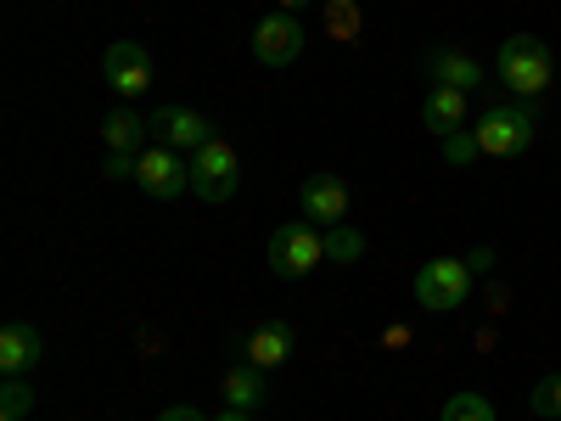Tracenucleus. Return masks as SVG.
<instances>
[{"mask_svg":"<svg viewBox=\"0 0 561 421\" xmlns=\"http://www.w3.org/2000/svg\"><path fill=\"white\" fill-rule=\"evenodd\" d=\"M494 73H500V84L511 90V96L534 102V96H545L550 79H556V57H550V45L539 34H511V39H500Z\"/></svg>","mask_w":561,"mask_h":421,"instance_id":"nucleus-1","label":"nucleus"},{"mask_svg":"<svg viewBox=\"0 0 561 421\" xmlns=\"http://www.w3.org/2000/svg\"><path fill=\"white\" fill-rule=\"evenodd\" d=\"M444 158L460 169V163H472V158H483L478 152V140H472V129H455V135H444Z\"/></svg>","mask_w":561,"mask_h":421,"instance_id":"nucleus-21","label":"nucleus"},{"mask_svg":"<svg viewBox=\"0 0 561 421\" xmlns=\"http://www.w3.org/2000/svg\"><path fill=\"white\" fill-rule=\"evenodd\" d=\"M219 394H225V405H230V410H242V416H248V410H259V405H264V371H259V365H237V371L225 377V388H219Z\"/></svg>","mask_w":561,"mask_h":421,"instance_id":"nucleus-15","label":"nucleus"},{"mask_svg":"<svg viewBox=\"0 0 561 421\" xmlns=\"http://www.w3.org/2000/svg\"><path fill=\"white\" fill-rule=\"evenodd\" d=\"M472 298V264L466 259H427L415 270V304L433 315H455Z\"/></svg>","mask_w":561,"mask_h":421,"instance_id":"nucleus-4","label":"nucleus"},{"mask_svg":"<svg viewBox=\"0 0 561 421\" xmlns=\"http://www.w3.org/2000/svg\"><path fill=\"white\" fill-rule=\"evenodd\" d=\"M214 421H253V416H242V410H225V416H214Z\"/></svg>","mask_w":561,"mask_h":421,"instance_id":"nucleus-26","label":"nucleus"},{"mask_svg":"<svg viewBox=\"0 0 561 421\" xmlns=\"http://www.w3.org/2000/svg\"><path fill=\"white\" fill-rule=\"evenodd\" d=\"M264 259H270V270L280 275V281H304L320 259H325V237L309 225V219H293V225H275L270 230V248H264Z\"/></svg>","mask_w":561,"mask_h":421,"instance_id":"nucleus-3","label":"nucleus"},{"mask_svg":"<svg viewBox=\"0 0 561 421\" xmlns=\"http://www.w3.org/2000/svg\"><path fill=\"white\" fill-rule=\"evenodd\" d=\"M421 124H427L438 140L455 135V129L466 124V96H460V90H449V84H433L427 102H421Z\"/></svg>","mask_w":561,"mask_h":421,"instance_id":"nucleus-14","label":"nucleus"},{"mask_svg":"<svg viewBox=\"0 0 561 421\" xmlns=\"http://www.w3.org/2000/svg\"><path fill=\"white\" fill-rule=\"evenodd\" d=\"M359 253H365V237L354 225H332V230H325V259H332V264H354Z\"/></svg>","mask_w":561,"mask_h":421,"instance_id":"nucleus-17","label":"nucleus"},{"mask_svg":"<svg viewBox=\"0 0 561 421\" xmlns=\"http://www.w3.org/2000/svg\"><path fill=\"white\" fill-rule=\"evenodd\" d=\"M534 102L523 107H489L478 124H472V140H478V152L483 158H523L534 147Z\"/></svg>","mask_w":561,"mask_h":421,"instance_id":"nucleus-2","label":"nucleus"},{"mask_svg":"<svg viewBox=\"0 0 561 421\" xmlns=\"http://www.w3.org/2000/svg\"><path fill=\"white\" fill-rule=\"evenodd\" d=\"M237 180H242V158H237L230 140L214 135L208 147L192 152V192L203 203H230V197H237Z\"/></svg>","mask_w":561,"mask_h":421,"instance_id":"nucleus-5","label":"nucleus"},{"mask_svg":"<svg viewBox=\"0 0 561 421\" xmlns=\"http://www.w3.org/2000/svg\"><path fill=\"white\" fill-rule=\"evenodd\" d=\"M298 7H309V0H280V12H298Z\"/></svg>","mask_w":561,"mask_h":421,"instance_id":"nucleus-27","label":"nucleus"},{"mask_svg":"<svg viewBox=\"0 0 561 421\" xmlns=\"http://www.w3.org/2000/svg\"><path fill=\"white\" fill-rule=\"evenodd\" d=\"M438 421H494V405L483 394H449Z\"/></svg>","mask_w":561,"mask_h":421,"instance_id":"nucleus-18","label":"nucleus"},{"mask_svg":"<svg viewBox=\"0 0 561 421\" xmlns=\"http://www.w3.org/2000/svg\"><path fill=\"white\" fill-rule=\"evenodd\" d=\"M528 410L545 416V421H556V416H561V377H539L534 394H528Z\"/></svg>","mask_w":561,"mask_h":421,"instance_id":"nucleus-19","label":"nucleus"},{"mask_svg":"<svg viewBox=\"0 0 561 421\" xmlns=\"http://www.w3.org/2000/svg\"><path fill=\"white\" fill-rule=\"evenodd\" d=\"M102 135H107V147H113V152H135L152 129H147V118H140V113L118 107V113H107V118H102Z\"/></svg>","mask_w":561,"mask_h":421,"instance_id":"nucleus-16","label":"nucleus"},{"mask_svg":"<svg viewBox=\"0 0 561 421\" xmlns=\"http://www.w3.org/2000/svg\"><path fill=\"white\" fill-rule=\"evenodd\" d=\"M0 421H18V416H0Z\"/></svg>","mask_w":561,"mask_h":421,"instance_id":"nucleus-28","label":"nucleus"},{"mask_svg":"<svg viewBox=\"0 0 561 421\" xmlns=\"http://www.w3.org/2000/svg\"><path fill=\"white\" fill-rule=\"evenodd\" d=\"M489 259H494L489 248H472V253H466V264H472V270H489Z\"/></svg>","mask_w":561,"mask_h":421,"instance_id":"nucleus-25","label":"nucleus"},{"mask_svg":"<svg viewBox=\"0 0 561 421\" xmlns=\"http://www.w3.org/2000/svg\"><path fill=\"white\" fill-rule=\"evenodd\" d=\"M102 79L118 90V96H140V90L152 84V57H147V45L140 39H113L107 52H102Z\"/></svg>","mask_w":561,"mask_h":421,"instance_id":"nucleus-7","label":"nucleus"},{"mask_svg":"<svg viewBox=\"0 0 561 421\" xmlns=\"http://www.w3.org/2000/svg\"><path fill=\"white\" fill-rule=\"evenodd\" d=\"M158 421H208V416H203L197 405H169V410H163Z\"/></svg>","mask_w":561,"mask_h":421,"instance_id":"nucleus-24","label":"nucleus"},{"mask_svg":"<svg viewBox=\"0 0 561 421\" xmlns=\"http://www.w3.org/2000/svg\"><path fill=\"white\" fill-rule=\"evenodd\" d=\"M293 349H298L293 326H287V320H264L259 332L248 338V365H259V371H275V365H287V360H293Z\"/></svg>","mask_w":561,"mask_h":421,"instance_id":"nucleus-11","label":"nucleus"},{"mask_svg":"<svg viewBox=\"0 0 561 421\" xmlns=\"http://www.w3.org/2000/svg\"><path fill=\"white\" fill-rule=\"evenodd\" d=\"M34 410V388L23 383V377H7V388H0V416H28Z\"/></svg>","mask_w":561,"mask_h":421,"instance_id":"nucleus-20","label":"nucleus"},{"mask_svg":"<svg viewBox=\"0 0 561 421\" xmlns=\"http://www.w3.org/2000/svg\"><path fill=\"white\" fill-rule=\"evenodd\" d=\"M304 219L309 225H325V230L348 219V185L332 169H320V174L304 180Z\"/></svg>","mask_w":561,"mask_h":421,"instance_id":"nucleus-10","label":"nucleus"},{"mask_svg":"<svg viewBox=\"0 0 561 421\" xmlns=\"http://www.w3.org/2000/svg\"><path fill=\"white\" fill-rule=\"evenodd\" d=\"M34 360H39V332L28 320H12L7 332H0V371L23 377V371H34Z\"/></svg>","mask_w":561,"mask_h":421,"instance_id":"nucleus-13","label":"nucleus"},{"mask_svg":"<svg viewBox=\"0 0 561 421\" xmlns=\"http://www.w3.org/2000/svg\"><path fill=\"white\" fill-rule=\"evenodd\" d=\"M325 23H332V39H354V29H359V12L348 7V0H332V7H325Z\"/></svg>","mask_w":561,"mask_h":421,"instance_id":"nucleus-22","label":"nucleus"},{"mask_svg":"<svg viewBox=\"0 0 561 421\" xmlns=\"http://www.w3.org/2000/svg\"><path fill=\"white\" fill-rule=\"evenodd\" d=\"M427 73H433V84H449V90H460V96H472V90L483 84V68L466 52H449V45H438V52L427 57Z\"/></svg>","mask_w":561,"mask_h":421,"instance_id":"nucleus-12","label":"nucleus"},{"mask_svg":"<svg viewBox=\"0 0 561 421\" xmlns=\"http://www.w3.org/2000/svg\"><path fill=\"white\" fill-rule=\"evenodd\" d=\"M147 129H152L158 147H174V152H197V147H208V140H214V124L197 107H158L147 118Z\"/></svg>","mask_w":561,"mask_h":421,"instance_id":"nucleus-9","label":"nucleus"},{"mask_svg":"<svg viewBox=\"0 0 561 421\" xmlns=\"http://www.w3.org/2000/svg\"><path fill=\"white\" fill-rule=\"evenodd\" d=\"M135 185H140L147 197H158V203H174L180 192H192V158H180L174 147L140 152V163H135Z\"/></svg>","mask_w":561,"mask_h":421,"instance_id":"nucleus-6","label":"nucleus"},{"mask_svg":"<svg viewBox=\"0 0 561 421\" xmlns=\"http://www.w3.org/2000/svg\"><path fill=\"white\" fill-rule=\"evenodd\" d=\"M253 57H259L264 68H293V62L304 57V23H298L293 12L264 18V23L253 29Z\"/></svg>","mask_w":561,"mask_h":421,"instance_id":"nucleus-8","label":"nucleus"},{"mask_svg":"<svg viewBox=\"0 0 561 421\" xmlns=\"http://www.w3.org/2000/svg\"><path fill=\"white\" fill-rule=\"evenodd\" d=\"M135 163H140V152H113L107 158V180H124V174L135 180Z\"/></svg>","mask_w":561,"mask_h":421,"instance_id":"nucleus-23","label":"nucleus"}]
</instances>
